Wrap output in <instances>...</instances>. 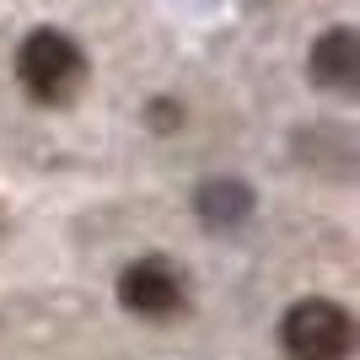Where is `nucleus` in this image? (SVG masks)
Returning a JSON list of instances; mask_svg holds the SVG:
<instances>
[{
    "instance_id": "7ed1b4c3",
    "label": "nucleus",
    "mask_w": 360,
    "mask_h": 360,
    "mask_svg": "<svg viewBox=\"0 0 360 360\" xmlns=\"http://www.w3.org/2000/svg\"><path fill=\"white\" fill-rule=\"evenodd\" d=\"M183 301H188L183 269L162 253L135 258V264L119 274V307L135 312V317H172V312H183Z\"/></svg>"
},
{
    "instance_id": "f257e3e1",
    "label": "nucleus",
    "mask_w": 360,
    "mask_h": 360,
    "mask_svg": "<svg viewBox=\"0 0 360 360\" xmlns=\"http://www.w3.org/2000/svg\"><path fill=\"white\" fill-rule=\"evenodd\" d=\"M16 81H22V91H27L32 103L65 108L81 91V81H86V54L60 27H38L16 49Z\"/></svg>"
},
{
    "instance_id": "20e7f679",
    "label": "nucleus",
    "mask_w": 360,
    "mask_h": 360,
    "mask_svg": "<svg viewBox=\"0 0 360 360\" xmlns=\"http://www.w3.org/2000/svg\"><path fill=\"white\" fill-rule=\"evenodd\" d=\"M307 75L323 91H349L360 81V32L355 27H328L307 54Z\"/></svg>"
},
{
    "instance_id": "f03ea898",
    "label": "nucleus",
    "mask_w": 360,
    "mask_h": 360,
    "mask_svg": "<svg viewBox=\"0 0 360 360\" xmlns=\"http://www.w3.org/2000/svg\"><path fill=\"white\" fill-rule=\"evenodd\" d=\"M280 345H285L290 360H349V349H355V317L328 296H307L285 312Z\"/></svg>"
},
{
    "instance_id": "39448f33",
    "label": "nucleus",
    "mask_w": 360,
    "mask_h": 360,
    "mask_svg": "<svg viewBox=\"0 0 360 360\" xmlns=\"http://www.w3.org/2000/svg\"><path fill=\"white\" fill-rule=\"evenodd\" d=\"M194 210L205 215V226L226 231V226H237L242 215L253 210V194H248V183H226V178H215V183H205V188L194 194Z\"/></svg>"
}]
</instances>
